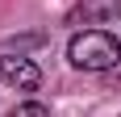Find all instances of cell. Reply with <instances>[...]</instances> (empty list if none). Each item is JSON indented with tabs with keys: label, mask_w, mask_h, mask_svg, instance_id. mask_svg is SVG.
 Wrapping results in <instances>:
<instances>
[{
	"label": "cell",
	"mask_w": 121,
	"mask_h": 117,
	"mask_svg": "<svg viewBox=\"0 0 121 117\" xmlns=\"http://www.w3.org/2000/svg\"><path fill=\"white\" fill-rule=\"evenodd\" d=\"M67 58L79 71H109V67H117V58H121V42L109 29H79L67 42Z\"/></svg>",
	"instance_id": "cell-1"
},
{
	"label": "cell",
	"mask_w": 121,
	"mask_h": 117,
	"mask_svg": "<svg viewBox=\"0 0 121 117\" xmlns=\"http://www.w3.org/2000/svg\"><path fill=\"white\" fill-rule=\"evenodd\" d=\"M0 80L13 84L17 92H34L38 84H42V71L29 58H21V54H0Z\"/></svg>",
	"instance_id": "cell-2"
},
{
	"label": "cell",
	"mask_w": 121,
	"mask_h": 117,
	"mask_svg": "<svg viewBox=\"0 0 121 117\" xmlns=\"http://www.w3.org/2000/svg\"><path fill=\"white\" fill-rule=\"evenodd\" d=\"M121 17V0H79L71 9V25H113Z\"/></svg>",
	"instance_id": "cell-3"
},
{
	"label": "cell",
	"mask_w": 121,
	"mask_h": 117,
	"mask_svg": "<svg viewBox=\"0 0 121 117\" xmlns=\"http://www.w3.org/2000/svg\"><path fill=\"white\" fill-rule=\"evenodd\" d=\"M9 117H50V109H46V105H38V100H25V105H17Z\"/></svg>",
	"instance_id": "cell-4"
}]
</instances>
